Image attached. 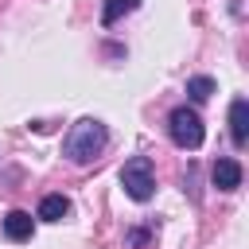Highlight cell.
Wrapping results in <instances>:
<instances>
[{
	"mask_svg": "<svg viewBox=\"0 0 249 249\" xmlns=\"http://www.w3.org/2000/svg\"><path fill=\"white\" fill-rule=\"evenodd\" d=\"M105 144H109V128L97 117H82V121L70 124V132L62 140V156L70 163H93L105 152Z\"/></svg>",
	"mask_w": 249,
	"mask_h": 249,
	"instance_id": "6da1fadb",
	"label": "cell"
},
{
	"mask_svg": "<svg viewBox=\"0 0 249 249\" xmlns=\"http://www.w3.org/2000/svg\"><path fill=\"white\" fill-rule=\"evenodd\" d=\"M167 132H171V140H175L183 152H195V148H202V140H206L202 117H198L191 105H175V109L167 113Z\"/></svg>",
	"mask_w": 249,
	"mask_h": 249,
	"instance_id": "7a4b0ae2",
	"label": "cell"
},
{
	"mask_svg": "<svg viewBox=\"0 0 249 249\" xmlns=\"http://www.w3.org/2000/svg\"><path fill=\"white\" fill-rule=\"evenodd\" d=\"M121 187H124V195H128L132 202H148L152 191H156L152 160H148V156H132V160H124V167H121Z\"/></svg>",
	"mask_w": 249,
	"mask_h": 249,
	"instance_id": "3957f363",
	"label": "cell"
},
{
	"mask_svg": "<svg viewBox=\"0 0 249 249\" xmlns=\"http://www.w3.org/2000/svg\"><path fill=\"white\" fill-rule=\"evenodd\" d=\"M230 136L237 148H245V140H249V101L245 97L230 101Z\"/></svg>",
	"mask_w": 249,
	"mask_h": 249,
	"instance_id": "277c9868",
	"label": "cell"
},
{
	"mask_svg": "<svg viewBox=\"0 0 249 249\" xmlns=\"http://www.w3.org/2000/svg\"><path fill=\"white\" fill-rule=\"evenodd\" d=\"M210 183H214L218 191H237V187H241V163H237V160H214Z\"/></svg>",
	"mask_w": 249,
	"mask_h": 249,
	"instance_id": "5b68a950",
	"label": "cell"
},
{
	"mask_svg": "<svg viewBox=\"0 0 249 249\" xmlns=\"http://www.w3.org/2000/svg\"><path fill=\"white\" fill-rule=\"evenodd\" d=\"M31 230H35V218L27 210H8L4 214V237L8 241H27Z\"/></svg>",
	"mask_w": 249,
	"mask_h": 249,
	"instance_id": "8992f818",
	"label": "cell"
},
{
	"mask_svg": "<svg viewBox=\"0 0 249 249\" xmlns=\"http://www.w3.org/2000/svg\"><path fill=\"white\" fill-rule=\"evenodd\" d=\"M66 214H70V198H66V195H43V202H39V210H35L39 222H62Z\"/></svg>",
	"mask_w": 249,
	"mask_h": 249,
	"instance_id": "52a82bcc",
	"label": "cell"
},
{
	"mask_svg": "<svg viewBox=\"0 0 249 249\" xmlns=\"http://www.w3.org/2000/svg\"><path fill=\"white\" fill-rule=\"evenodd\" d=\"M136 8H140V0H105L101 4V27H113L121 16H128Z\"/></svg>",
	"mask_w": 249,
	"mask_h": 249,
	"instance_id": "ba28073f",
	"label": "cell"
},
{
	"mask_svg": "<svg viewBox=\"0 0 249 249\" xmlns=\"http://www.w3.org/2000/svg\"><path fill=\"white\" fill-rule=\"evenodd\" d=\"M187 97H191L195 105L210 101V97H214V78H210V74H195V78H187Z\"/></svg>",
	"mask_w": 249,
	"mask_h": 249,
	"instance_id": "9c48e42d",
	"label": "cell"
},
{
	"mask_svg": "<svg viewBox=\"0 0 249 249\" xmlns=\"http://www.w3.org/2000/svg\"><path fill=\"white\" fill-rule=\"evenodd\" d=\"M144 241H148V230H132L128 233V245H144Z\"/></svg>",
	"mask_w": 249,
	"mask_h": 249,
	"instance_id": "30bf717a",
	"label": "cell"
}]
</instances>
